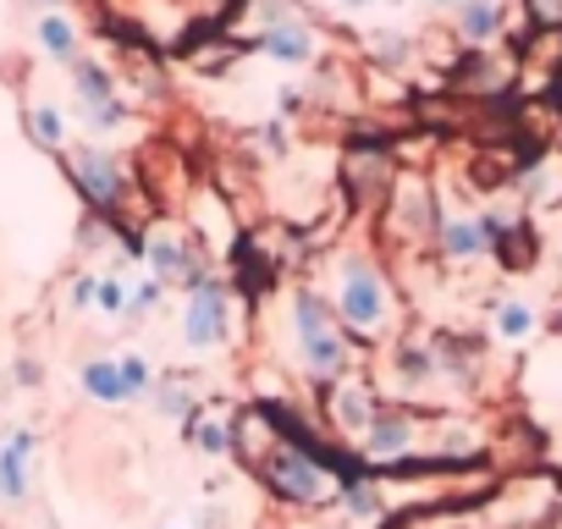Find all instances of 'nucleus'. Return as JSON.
I'll use <instances>...</instances> for the list:
<instances>
[{
  "instance_id": "nucleus-1",
  "label": "nucleus",
  "mask_w": 562,
  "mask_h": 529,
  "mask_svg": "<svg viewBox=\"0 0 562 529\" xmlns=\"http://www.w3.org/2000/svg\"><path fill=\"white\" fill-rule=\"evenodd\" d=\"M259 480L281 496V502H321L326 496V469L315 458V447H304L293 430H281L265 452H259Z\"/></svg>"
},
{
  "instance_id": "nucleus-2",
  "label": "nucleus",
  "mask_w": 562,
  "mask_h": 529,
  "mask_svg": "<svg viewBox=\"0 0 562 529\" xmlns=\"http://www.w3.org/2000/svg\"><path fill=\"white\" fill-rule=\"evenodd\" d=\"M293 326H299V364H304L315 381H331V375L348 370L342 326L331 320V309H326L315 293H299V299H293Z\"/></svg>"
},
{
  "instance_id": "nucleus-3",
  "label": "nucleus",
  "mask_w": 562,
  "mask_h": 529,
  "mask_svg": "<svg viewBox=\"0 0 562 529\" xmlns=\"http://www.w3.org/2000/svg\"><path fill=\"white\" fill-rule=\"evenodd\" d=\"M337 315L353 326V331H375L386 320V282L370 271L364 259H348L342 264V293H337Z\"/></svg>"
},
{
  "instance_id": "nucleus-4",
  "label": "nucleus",
  "mask_w": 562,
  "mask_h": 529,
  "mask_svg": "<svg viewBox=\"0 0 562 529\" xmlns=\"http://www.w3.org/2000/svg\"><path fill=\"white\" fill-rule=\"evenodd\" d=\"M221 342H226V288L221 282H204L188 299V348L193 353H210Z\"/></svg>"
},
{
  "instance_id": "nucleus-5",
  "label": "nucleus",
  "mask_w": 562,
  "mask_h": 529,
  "mask_svg": "<svg viewBox=\"0 0 562 529\" xmlns=\"http://www.w3.org/2000/svg\"><path fill=\"white\" fill-rule=\"evenodd\" d=\"M72 182H78V188L89 193V204H100V210L122 204V188H127L122 166H116L111 155H100V149H78V155H72Z\"/></svg>"
},
{
  "instance_id": "nucleus-6",
  "label": "nucleus",
  "mask_w": 562,
  "mask_h": 529,
  "mask_svg": "<svg viewBox=\"0 0 562 529\" xmlns=\"http://www.w3.org/2000/svg\"><path fill=\"white\" fill-rule=\"evenodd\" d=\"M72 83H78V105H83V116L94 127H122V94H116V83H111L105 67L78 61V78Z\"/></svg>"
},
{
  "instance_id": "nucleus-7",
  "label": "nucleus",
  "mask_w": 562,
  "mask_h": 529,
  "mask_svg": "<svg viewBox=\"0 0 562 529\" xmlns=\"http://www.w3.org/2000/svg\"><path fill=\"white\" fill-rule=\"evenodd\" d=\"M414 452V419L408 414H375V425H370V436H364V458L370 463H403Z\"/></svg>"
},
{
  "instance_id": "nucleus-8",
  "label": "nucleus",
  "mask_w": 562,
  "mask_h": 529,
  "mask_svg": "<svg viewBox=\"0 0 562 529\" xmlns=\"http://www.w3.org/2000/svg\"><path fill=\"white\" fill-rule=\"evenodd\" d=\"M259 50L288 61V67H310L315 61V34H310V23H281V29L259 34Z\"/></svg>"
},
{
  "instance_id": "nucleus-9",
  "label": "nucleus",
  "mask_w": 562,
  "mask_h": 529,
  "mask_svg": "<svg viewBox=\"0 0 562 529\" xmlns=\"http://www.w3.org/2000/svg\"><path fill=\"white\" fill-rule=\"evenodd\" d=\"M375 397L364 392V386H337L331 392V419H337V430H348V436H370V425H375Z\"/></svg>"
},
{
  "instance_id": "nucleus-10",
  "label": "nucleus",
  "mask_w": 562,
  "mask_h": 529,
  "mask_svg": "<svg viewBox=\"0 0 562 529\" xmlns=\"http://www.w3.org/2000/svg\"><path fill=\"white\" fill-rule=\"evenodd\" d=\"M29 452H34V436L18 430L7 447H0V496H29Z\"/></svg>"
},
{
  "instance_id": "nucleus-11",
  "label": "nucleus",
  "mask_w": 562,
  "mask_h": 529,
  "mask_svg": "<svg viewBox=\"0 0 562 529\" xmlns=\"http://www.w3.org/2000/svg\"><path fill=\"white\" fill-rule=\"evenodd\" d=\"M348 182H353L359 199H375V193L392 188V160H386L381 149H359V155L348 160Z\"/></svg>"
},
{
  "instance_id": "nucleus-12",
  "label": "nucleus",
  "mask_w": 562,
  "mask_h": 529,
  "mask_svg": "<svg viewBox=\"0 0 562 529\" xmlns=\"http://www.w3.org/2000/svg\"><path fill=\"white\" fill-rule=\"evenodd\" d=\"M491 248V226L485 221H447L441 226V254L447 259H480Z\"/></svg>"
},
{
  "instance_id": "nucleus-13",
  "label": "nucleus",
  "mask_w": 562,
  "mask_h": 529,
  "mask_svg": "<svg viewBox=\"0 0 562 529\" xmlns=\"http://www.w3.org/2000/svg\"><path fill=\"white\" fill-rule=\"evenodd\" d=\"M502 29V0H463V12H458V34L485 45L491 34Z\"/></svg>"
},
{
  "instance_id": "nucleus-14",
  "label": "nucleus",
  "mask_w": 562,
  "mask_h": 529,
  "mask_svg": "<svg viewBox=\"0 0 562 529\" xmlns=\"http://www.w3.org/2000/svg\"><path fill=\"white\" fill-rule=\"evenodd\" d=\"M83 392H89V397H100V403H127L122 370H116L111 359H94V364L83 370Z\"/></svg>"
},
{
  "instance_id": "nucleus-15",
  "label": "nucleus",
  "mask_w": 562,
  "mask_h": 529,
  "mask_svg": "<svg viewBox=\"0 0 562 529\" xmlns=\"http://www.w3.org/2000/svg\"><path fill=\"white\" fill-rule=\"evenodd\" d=\"M436 463L441 458H474L480 452V430H469V425H441V436H430V447H425Z\"/></svg>"
},
{
  "instance_id": "nucleus-16",
  "label": "nucleus",
  "mask_w": 562,
  "mask_h": 529,
  "mask_svg": "<svg viewBox=\"0 0 562 529\" xmlns=\"http://www.w3.org/2000/svg\"><path fill=\"white\" fill-rule=\"evenodd\" d=\"M40 45L56 56V61H72L78 56V29L67 18H40Z\"/></svg>"
},
{
  "instance_id": "nucleus-17",
  "label": "nucleus",
  "mask_w": 562,
  "mask_h": 529,
  "mask_svg": "<svg viewBox=\"0 0 562 529\" xmlns=\"http://www.w3.org/2000/svg\"><path fill=\"white\" fill-rule=\"evenodd\" d=\"M29 133H34L45 149H61V144H67V122H61V111H50V105H34V111H29Z\"/></svg>"
},
{
  "instance_id": "nucleus-18",
  "label": "nucleus",
  "mask_w": 562,
  "mask_h": 529,
  "mask_svg": "<svg viewBox=\"0 0 562 529\" xmlns=\"http://www.w3.org/2000/svg\"><path fill=\"white\" fill-rule=\"evenodd\" d=\"M529 326H535V309H529V304H502V315H496V331H502L507 342L529 337Z\"/></svg>"
},
{
  "instance_id": "nucleus-19",
  "label": "nucleus",
  "mask_w": 562,
  "mask_h": 529,
  "mask_svg": "<svg viewBox=\"0 0 562 529\" xmlns=\"http://www.w3.org/2000/svg\"><path fill=\"white\" fill-rule=\"evenodd\" d=\"M193 441H199L204 452H215V458L232 452V430H226L221 419H193Z\"/></svg>"
},
{
  "instance_id": "nucleus-20",
  "label": "nucleus",
  "mask_w": 562,
  "mask_h": 529,
  "mask_svg": "<svg viewBox=\"0 0 562 529\" xmlns=\"http://www.w3.org/2000/svg\"><path fill=\"white\" fill-rule=\"evenodd\" d=\"M116 370H122V386H127V403L149 392V364H144L138 353H127V359H116Z\"/></svg>"
},
{
  "instance_id": "nucleus-21",
  "label": "nucleus",
  "mask_w": 562,
  "mask_h": 529,
  "mask_svg": "<svg viewBox=\"0 0 562 529\" xmlns=\"http://www.w3.org/2000/svg\"><path fill=\"white\" fill-rule=\"evenodd\" d=\"M370 56L397 67V61H408V40L403 34H370Z\"/></svg>"
},
{
  "instance_id": "nucleus-22",
  "label": "nucleus",
  "mask_w": 562,
  "mask_h": 529,
  "mask_svg": "<svg viewBox=\"0 0 562 529\" xmlns=\"http://www.w3.org/2000/svg\"><path fill=\"white\" fill-rule=\"evenodd\" d=\"M94 304H100L105 315H122V309H127V288H122V282H100V288H94Z\"/></svg>"
},
{
  "instance_id": "nucleus-23",
  "label": "nucleus",
  "mask_w": 562,
  "mask_h": 529,
  "mask_svg": "<svg viewBox=\"0 0 562 529\" xmlns=\"http://www.w3.org/2000/svg\"><path fill=\"white\" fill-rule=\"evenodd\" d=\"M160 304V282H144L138 293H133V315H144V309H155Z\"/></svg>"
},
{
  "instance_id": "nucleus-24",
  "label": "nucleus",
  "mask_w": 562,
  "mask_h": 529,
  "mask_svg": "<svg viewBox=\"0 0 562 529\" xmlns=\"http://www.w3.org/2000/svg\"><path fill=\"white\" fill-rule=\"evenodd\" d=\"M160 408H166V414H188V392H182V386H166V392H160Z\"/></svg>"
},
{
  "instance_id": "nucleus-25",
  "label": "nucleus",
  "mask_w": 562,
  "mask_h": 529,
  "mask_svg": "<svg viewBox=\"0 0 562 529\" xmlns=\"http://www.w3.org/2000/svg\"><path fill=\"white\" fill-rule=\"evenodd\" d=\"M540 23H562V0H529Z\"/></svg>"
},
{
  "instance_id": "nucleus-26",
  "label": "nucleus",
  "mask_w": 562,
  "mask_h": 529,
  "mask_svg": "<svg viewBox=\"0 0 562 529\" xmlns=\"http://www.w3.org/2000/svg\"><path fill=\"white\" fill-rule=\"evenodd\" d=\"M337 7H342V12H364V7H370V0H337Z\"/></svg>"
},
{
  "instance_id": "nucleus-27",
  "label": "nucleus",
  "mask_w": 562,
  "mask_h": 529,
  "mask_svg": "<svg viewBox=\"0 0 562 529\" xmlns=\"http://www.w3.org/2000/svg\"><path fill=\"white\" fill-rule=\"evenodd\" d=\"M441 7H463V0H441Z\"/></svg>"
}]
</instances>
